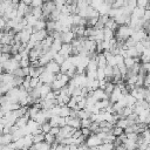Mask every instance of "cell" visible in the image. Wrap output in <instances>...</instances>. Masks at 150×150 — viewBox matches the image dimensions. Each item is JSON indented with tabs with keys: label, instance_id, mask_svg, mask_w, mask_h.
I'll list each match as a JSON object with an SVG mask.
<instances>
[{
	"label": "cell",
	"instance_id": "6da1fadb",
	"mask_svg": "<svg viewBox=\"0 0 150 150\" xmlns=\"http://www.w3.org/2000/svg\"><path fill=\"white\" fill-rule=\"evenodd\" d=\"M134 33V29L127 25H121L117 27V29L115 30V35L114 38L116 39V41H124L128 38L131 36V34Z\"/></svg>",
	"mask_w": 150,
	"mask_h": 150
},
{
	"label": "cell",
	"instance_id": "7a4b0ae2",
	"mask_svg": "<svg viewBox=\"0 0 150 150\" xmlns=\"http://www.w3.org/2000/svg\"><path fill=\"white\" fill-rule=\"evenodd\" d=\"M84 144L88 146V148H93V146H98L100 144H102V139L94 132H91L84 141Z\"/></svg>",
	"mask_w": 150,
	"mask_h": 150
},
{
	"label": "cell",
	"instance_id": "3957f363",
	"mask_svg": "<svg viewBox=\"0 0 150 150\" xmlns=\"http://www.w3.org/2000/svg\"><path fill=\"white\" fill-rule=\"evenodd\" d=\"M39 80H40V82H42V83L50 84V83L55 80V75L52 74V73H49V71H47V70H45L42 74L39 75Z\"/></svg>",
	"mask_w": 150,
	"mask_h": 150
},
{
	"label": "cell",
	"instance_id": "277c9868",
	"mask_svg": "<svg viewBox=\"0 0 150 150\" xmlns=\"http://www.w3.org/2000/svg\"><path fill=\"white\" fill-rule=\"evenodd\" d=\"M57 53L61 54L64 59H67L68 56L71 55V45H70V43H62V45H61V48L59 49Z\"/></svg>",
	"mask_w": 150,
	"mask_h": 150
},
{
	"label": "cell",
	"instance_id": "5b68a950",
	"mask_svg": "<svg viewBox=\"0 0 150 150\" xmlns=\"http://www.w3.org/2000/svg\"><path fill=\"white\" fill-rule=\"evenodd\" d=\"M75 38L76 36H75L74 32H71V30H67V32L61 33V41H62V43H71V41Z\"/></svg>",
	"mask_w": 150,
	"mask_h": 150
},
{
	"label": "cell",
	"instance_id": "8992f818",
	"mask_svg": "<svg viewBox=\"0 0 150 150\" xmlns=\"http://www.w3.org/2000/svg\"><path fill=\"white\" fill-rule=\"evenodd\" d=\"M45 68H46V70L47 71H49V73H52V74H57V73H60V66L56 63V62H54L53 60H50L46 66H45Z\"/></svg>",
	"mask_w": 150,
	"mask_h": 150
},
{
	"label": "cell",
	"instance_id": "52a82bcc",
	"mask_svg": "<svg viewBox=\"0 0 150 150\" xmlns=\"http://www.w3.org/2000/svg\"><path fill=\"white\" fill-rule=\"evenodd\" d=\"M91 96H93L96 101H100V100H109V96H108L102 89H100V88L93 90V91H91Z\"/></svg>",
	"mask_w": 150,
	"mask_h": 150
},
{
	"label": "cell",
	"instance_id": "ba28073f",
	"mask_svg": "<svg viewBox=\"0 0 150 150\" xmlns=\"http://www.w3.org/2000/svg\"><path fill=\"white\" fill-rule=\"evenodd\" d=\"M145 36H149L143 29H138V30H134V33L131 34V39L135 41V42H139V41H142Z\"/></svg>",
	"mask_w": 150,
	"mask_h": 150
},
{
	"label": "cell",
	"instance_id": "9c48e42d",
	"mask_svg": "<svg viewBox=\"0 0 150 150\" xmlns=\"http://www.w3.org/2000/svg\"><path fill=\"white\" fill-rule=\"evenodd\" d=\"M121 97H122V93H121V90L115 86L114 90H112V91L110 93V95H109V101H110V103H115V102H117Z\"/></svg>",
	"mask_w": 150,
	"mask_h": 150
},
{
	"label": "cell",
	"instance_id": "30bf717a",
	"mask_svg": "<svg viewBox=\"0 0 150 150\" xmlns=\"http://www.w3.org/2000/svg\"><path fill=\"white\" fill-rule=\"evenodd\" d=\"M38 90H39V94H40V98L43 100L45 96L52 90L50 88V84H47V83H42L40 87H38Z\"/></svg>",
	"mask_w": 150,
	"mask_h": 150
},
{
	"label": "cell",
	"instance_id": "8fae6325",
	"mask_svg": "<svg viewBox=\"0 0 150 150\" xmlns=\"http://www.w3.org/2000/svg\"><path fill=\"white\" fill-rule=\"evenodd\" d=\"M111 8V6L109 5V4H107V2H103V4H101L96 9H97V12H98V15H108V12H109V9Z\"/></svg>",
	"mask_w": 150,
	"mask_h": 150
},
{
	"label": "cell",
	"instance_id": "7c38bea8",
	"mask_svg": "<svg viewBox=\"0 0 150 150\" xmlns=\"http://www.w3.org/2000/svg\"><path fill=\"white\" fill-rule=\"evenodd\" d=\"M73 66H74V64H73V63L70 62V60L67 57V59H66V60H64V61H63V62L60 64V73L64 74V73H66V71H67L69 68H71Z\"/></svg>",
	"mask_w": 150,
	"mask_h": 150
},
{
	"label": "cell",
	"instance_id": "4fadbf2b",
	"mask_svg": "<svg viewBox=\"0 0 150 150\" xmlns=\"http://www.w3.org/2000/svg\"><path fill=\"white\" fill-rule=\"evenodd\" d=\"M96 62H97V67H101V68H104L107 66V60L103 55V53H97L96 55Z\"/></svg>",
	"mask_w": 150,
	"mask_h": 150
},
{
	"label": "cell",
	"instance_id": "5bb4252c",
	"mask_svg": "<svg viewBox=\"0 0 150 150\" xmlns=\"http://www.w3.org/2000/svg\"><path fill=\"white\" fill-rule=\"evenodd\" d=\"M104 27H105V28H109V29H111V30H114V32H115V30L117 29L118 25L114 21V19H112V18H109V19L107 20V22L104 23Z\"/></svg>",
	"mask_w": 150,
	"mask_h": 150
},
{
	"label": "cell",
	"instance_id": "9a60e30c",
	"mask_svg": "<svg viewBox=\"0 0 150 150\" xmlns=\"http://www.w3.org/2000/svg\"><path fill=\"white\" fill-rule=\"evenodd\" d=\"M29 118L28 117H26V116H20V117H18L16 118V121H15V125H16V128H22V127H25L26 124H27V121H28Z\"/></svg>",
	"mask_w": 150,
	"mask_h": 150
},
{
	"label": "cell",
	"instance_id": "2e32d148",
	"mask_svg": "<svg viewBox=\"0 0 150 150\" xmlns=\"http://www.w3.org/2000/svg\"><path fill=\"white\" fill-rule=\"evenodd\" d=\"M30 14H32V15H34L36 19H42V20H43V18H42V9H41V7H32Z\"/></svg>",
	"mask_w": 150,
	"mask_h": 150
},
{
	"label": "cell",
	"instance_id": "e0dca14e",
	"mask_svg": "<svg viewBox=\"0 0 150 150\" xmlns=\"http://www.w3.org/2000/svg\"><path fill=\"white\" fill-rule=\"evenodd\" d=\"M114 35H115L114 30H111L109 28H105V27L103 28V40H110V39L114 38Z\"/></svg>",
	"mask_w": 150,
	"mask_h": 150
},
{
	"label": "cell",
	"instance_id": "ac0fdd59",
	"mask_svg": "<svg viewBox=\"0 0 150 150\" xmlns=\"http://www.w3.org/2000/svg\"><path fill=\"white\" fill-rule=\"evenodd\" d=\"M61 45H62V41L61 40H56V39H54L53 40V43H52V46H50V50H53V52H55V53H57L59 52V49L61 48Z\"/></svg>",
	"mask_w": 150,
	"mask_h": 150
},
{
	"label": "cell",
	"instance_id": "d6986e66",
	"mask_svg": "<svg viewBox=\"0 0 150 150\" xmlns=\"http://www.w3.org/2000/svg\"><path fill=\"white\" fill-rule=\"evenodd\" d=\"M42 84V82H40L39 77H30L29 80V88H38Z\"/></svg>",
	"mask_w": 150,
	"mask_h": 150
},
{
	"label": "cell",
	"instance_id": "ffe728a7",
	"mask_svg": "<svg viewBox=\"0 0 150 150\" xmlns=\"http://www.w3.org/2000/svg\"><path fill=\"white\" fill-rule=\"evenodd\" d=\"M125 101H127V107H134L137 100H136L132 95L127 94V95H125Z\"/></svg>",
	"mask_w": 150,
	"mask_h": 150
},
{
	"label": "cell",
	"instance_id": "44dd1931",
	"mask_svg": "<svg viewBox=\"0 0 150 150\" xmlns=\"http://www.w3.org/2000/svg\"><path fill=\"white\" fill-rule=\"evenodd\" d=\"M69 112H70V108H69V107H67V105L64 104V105H62V107H61L59 116H61V117H68V116H69Z\"/></svg>",
	"mask_w": 150,
	"mask_h": 150
},
{
	"label": "cell",
	"instance_id": "7402d4cb",
	"mask_svg": "<svg viewBox=\"0 0 150 150\" xmlns=\"http://www.w3.org/2000/svg\"><path fill=\"white\" fill-rule=\"evenodd\" d=\"M123 132H124V130H123L122 128L117 127V125H114V127L111 128V134H112L115 137H118V136H121Z\"/></svg>",
	"mask_w": 150,
	"mask_h": 150
},
{
	"label": "cell",
	"instance_id": "603a6c76",
	"mask_svg": "<svg viewBox=\"0 0 150 150\" xmlns=\"http://www.w3.org/2000/svg\"><path fill=\"white\" fill-rule=\"evenodd\" d=\"M97 148L98 150H115V146L112 143H102Z\"/></svg>",
	"mask_w": 150,
	"mask_h": 150
},
{
	"label": "cell",
	"instance_id": "cb8c5ba5",
	"mask_svg": "<svg viewBox=\"0 0 150 150\" xmlns=\"http://www.w3.org/2000/svg\"><path fill=\"white\" fill-rule=\"evenodd\" d=\"M114 88H115V84H114L112 82H107V83H105V87H104V89H103V91L109 96L110 93L114 90Z\"/></svg>",
	"mask_w": 150,
	"mask_h": 150
},
{
	"label": "cell",
	"instance_id": "d4e9b609",
	"mask_svg": "<svg viewBox=\"0 0 150 150\" xmlns=\"http://www.w3.org/2000/svg\"><path fill=\"white\" fill-rule=\"evenodd\" d=\"M42 141H45V134L43 132L33 135V143H39V142H42Z\"/></svg>",
	"mask_w": 150,
	"mask_h": 150
},
{
	"label": "cell",
	"instance_id": "484cf974",
	"mask_svg": "<svg viewBox=\"0 0 150 150\" xmlns=\"http://www.w3.org/2000/svg\"><path fill=\"white\" fill-rule=\"evenodd\" d=\"M64 60H66V59H64L61 54H59V53H55V54H54V56H53V61H54V62H56L59 66H60Z\"/></svg>",
	"mask_w": 150,
	"mask_h": 150
},
{
	"label": "cell",
	"instance_id": "4316f807",
	"mask_svg": "<svg viewBox=\"0 0 150 150\" xmlns=\"http://www.w3.org/2000/svg\"><path fill=\"white\" fill-rule=\"evenodd\" d=\"M136 6L149 9V0H136Z\"/></svg>",
	"mask_w": 150,
	"mask_h": 150
},
{
	"label": "cell",
	"instance_id": "83f0119b",
	"mask_svg": "<svg viewBox=\"0 0 150 150\" xmlns=\"http://www.w3.org/2000/svg\"><path fill=\"white\" fill-rule=\"evenodd\" d=\"M59 117L60 116H52L48 120V123L50 124V127H59Z\"/></svg>",
	"mask_w": 150,
	"mask_h": 150
},
{
	"label": "cell",
	"instance_id": "f1b7e54d",
	"mask_svg": "<svg viewBox=\"0 0 150 150\" xmlns=\"http://www.w3.org/2000/svg\"><path fill=\"white\" fill-rule=\"evenodd\" d=\"M54 141H55V136H54V135H52V134H49V132H46V134H45V142H46V143L52 144Z\"/></svg>",
	"mask_w": 150,
	"mask_h": 150
},
{
	"label": "cell",
	"instance_id": "f546056e",
	"mask_svg": "<svg viewBox=\"0 0 150 150\" xmlns=\"http://www.w3.org/2000/svg\"><path fill=\"white\" fill-rule=\"evenodd\" d=\"M124 5H125V0H115L111 4V7L112 8H120V7H123Z\"/></svg>",
	"mask_w": 150,
	"mask_h": 150
},
{
	"label": "cell",
	"instance_id": "4dcf8cb0",
	"mask_svg": "<svg viewBox=\"0 0 150 150\" xmlns=\"http://www.w3.org/2000/svg\"><path fill=\"white\" fill-rule=\"evenodd\" d=\"M19 66L21 67V68H23V67H28V66H30V62H29V59L28 57H22L20 61H19Z\"/></svg>",
	"mask_w": 150,
	"mask_h": 150
},
{
	"label": "cell",
	"instance_id": "1f68e13d",
	"mask_svg": "<svg viewBox=\"0 0 150 150\" xmlns=\"http://www.w3.org/2000/svg\"><path fill=\"white\" fill-rule=\"evenodd\" d=\"M11 56H12V55H11L9 53H0V63L2 64V63L6 62Z\"/></svg>",
	"mask_w": 150,
	"mask_h": 150
},
{
	"label": "cell",
	"instance_id": "d6a6232c",
	"mask_svg": "<svg viewBox=\"0 0 150 150\" xmlns=\"http://www.w3.org/2000/svg\"><path fill=\"white\" fill-rule=\"evenodd\" d=\"M134 47H135V49L137 50V53H138L139 55H141V54H142V52L144 50V46L142 45V42H141V41H139V42H136Z\"/></svg>",
	"mask_w": 150,
	"mask_h": 150
},
{
	"label": "cell",
	"instance_id": "836d02e7",
	"mask_svg": "<svg viewBox=\"0 0 150 150\" xmlns=\"http://www.w3.org/2000/svg\"><path fill=\"white\" fill-rule=\"evenodd\" d=\"M117 68H118L120 74H121V75H122V77H123V76L127 74V70H128V69H127V67H125L123 63H121V64H117Z\"/></svg>",
	"mask_w": 150,
	"mask_h": 150
},
{
	"label": "cell",
	"instance_id": "e575fe53",
	"mask_svg": "<svg viewBox=\"0 0 150 150\" xmlns=\"http://www.w3.org/2000/svg\"><path fill=\"white\" fill-rule=\"evenodd\" d=\"M40 128H41L42 132H43V134H46V132H48V131H49V129H50V124H49V123H48V121H47V122L42 123V124L40 125Z\"/></svg>",
	"mask_w": 150,
	"mask_h": 150
},
{
	"label": "cell",
	"instance_id": "d590c367",
	"mask_svg": "<svg viewBox=\"0 0 150 150\" xmlns=\"http://www.w3.org/2000/svg\"><path fill=\"white\" fill-rule=\"evenodd\" d=\"M66 105L69 107L70 109H75V108H76V101H75V98L70 96V98H69V101H68V103H67Z\"/></svg>",
	"mask_w": 150,
	"mask_h": 150
},
{
	"label": "cell",
	"instance_id": "8d00e7d4",
	"mask_svg": "<svg viewBox=\"0 0 150 150\" xmlns=\"http://www.w3.org/2000/svg\"><path fill=\"white\" fill-rule=\"evenodd\" d=\"M90 124H91L90 118H83V120H81V128H89Z\"/></svg>",
	"mask_w": 150,
	"mask_h": 150
},
{
	"label": "cell",
	"instance_id": "74e56055",
	"mask_svg": "<svg viewBox=\"0 0 150 150\" xmlns=\"http://www.w3.org/2000/svg\"><path fill=\"white\" fill-rule=\"evenodd\" d=\"M0 53H11V45H1Z\"/></svg>",
	"mask_w": 150,
	"mask_h": 150
},
{
	"label": "cell",
	"instance_id": "f35d334b",
	"mask_svg": "<svg viewBox=\"0 0 150 150\" xmlns=\"http://www.w3.org/2000/svg\"><path fill=\"white\" fill-rule=\"evenodd\" d=\"M59 131H60V127H50V129H49V134H52V135H54V136H56L57 134H59Z\"/></svg>",
	"mask_w": 150,
	"mask_h": 150
},
{
	"label": "cell",
	"instance_id": "ab89813d",
	"mask_svg": "<svg viewBox=\"0 0 150 150\" xmlns=\"http://www.w3.org/2000/svg\"><path fill=\"white\" fill-rule=\"evenodd\" d=\"M42 4H43V1H42V0H32L30 6H32V7H41V6H42Z\"/></svg>",
	"mask_w": 150,
	"mask_h": 150
},
{
	"label": "cell",
	"instance_id": "60d3db41",
	"mask_svg": "<svg viewBox=\"0 0 150 150\" xmlns=\"http://www.w3.org/2000/svg\"><path fill=\"white\" fill-rule=\"evenodd\" d=\"M142 19H143L144 21H149V19H150V11H149V9H146V8H145V11H144V14H143Z\"/></svg>",
	"mask_w": 150,
	"mask_h": 150
},
{
	"label": "cell",
	"instance_id": "b9f144b4",
	"mask_svg": "<svg viewBox=\"0 0 150 150\" xmlns=\"http://www.w3.org/2000/svg\"><path fill=\"white\" fill-rule=\"evenodd\" d=\"M81 132H82V135L86 136V137H88V136L91 134V131H90L89 128H81Z\"/></svg>",
	"mask_w": 150,
	"mask_h": 150
},
{
	"label": "cell",
	"instance_id": "7bdbcfd3",
	"mask_svg": "<svg viewBox=\"0 0 150 150\" xmlns=\"http://www.w3.org/2000/svg\"><path fill=\"white\" fill-rule=\"evenodd\" d=\"M55 98V95H54V91L53 90H50L46 96H45V98L43 100H54Z\"/></svg>",
	"mask_w": 150,
	"mask_h": 150
},
{
	"label": "cell",
	"instance_id": "ee69618b",
	"mask_svg": "<svg viewBox=\"0 0 150 150\" xmlns=\"http://www.w3.org/2000/svg\"><path fill=\"white\" fill-rule=\"evenodd\" d=\"M22 73H23V76L29 75V66H28V67H23V68H22Z\"/></svg>",
	"mask_w": 150,
	"mask_h": 150
},
{
	"label": "cell",
	"instance_id": "f6af8a7d",
	"mask_svg": "<svg viewBox=\"0 0 150 150\" xmlns=\"http://www.w3.org/2000/svg\"><path fill=\"white\" fill-rule=\"evenodd\" d=\"M69 150H77V145H76V144H74V143H73V144H70V145H69Z\"/></svg>",
	"mask_w": 150,
	"mask_h": 150
},
{
	"label": "cell",
	"instance_id": "bcb514c9",
	"mask_svg": "<svg viewBox=\"0 0 150 150\" xmlns=\"http://www.w3.org/2000/svg\"><path fill=\"white\" fill-rule=\"evenodd\" d=\"M25 5H27V6H30V4H32V0H21Z\"/></svg>",
	"mask_w": 150,
	"mask_h": 150
},
{
	"label": "cell",
	"instance_id": "7dc6e473",
	"mask_svg": "<svg viewBox=\"0 0 150 150\" xmlns=\"http://www.w3.org/2000/svg\"><path fill=\"white\" fill-rule=\"evenodd\" d=\"M2 70H4V69H2V64H1V63H0V74H1V73H2Z\"/></svg>",
	"mask_w": 150,
	"mask_h": 150
},
{
	"label": "cell",
	"instance_id": "c3c4849f",
	"mask_svg": "<svg viewBox=\"0 0 150 150\" xmlns=\"http://www.w3.org/2000/svg\"><path fill=\"white\" fill-rule=\"evenodd\" d=\"M1 109H2V107H1V104H0V110H1Z\"/></svg>",
	"mask_w": 150,
	"mask_h": 150
}]
</instances>
